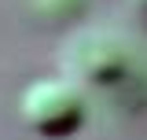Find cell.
Instances as JSON below:
<instances>
[{"mask_svg":"<svg viewBox=\"0 0 147 140\" xmlns=\"http://www.w3.org/2000/svg\"><path fill=\"white\" fill-rule=\"evenodd\" d=\"M18 114L22 122L33 129L37 137L48 140H63L77 133L85 122V96L74 81L63 77H40L22 92L18 100Z\"/></svg>","mask_w":147,"mask_h":140,"instance_id":"7a4b0ae2","label":"cell"},{"mask_svg":"<svg viewBox=\"0 0 147 140\" xmlns=\"http://www.w3.org/2000/svg\"><path fill=\"white\" fill-rule=\"evenodd\" d=\"M37 11L44 18H52V22H59V18H74L81 15V7H85V0H33Z\"/></svg>","mask_w":147,"mask_h":140,"instance_id":"3957f363","label":"cell"},{"mask_svg":"<svg viewBox=\"0 0 147 140\" xmlns=\"http://www.w3.org/2000/svg\"><path fill=\"white\" fill-rule=\"evenodd\" d=\"M132 55H129L121 37L107 33V30H85L66 41L63 48V70L74 85L88 88H114L129 77Z\"/></svg>","mask_w":147,"mask_h":140,"instance_id":"6da1fadb","label":"cell"}]
</instances>
